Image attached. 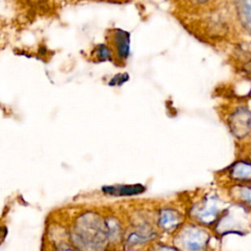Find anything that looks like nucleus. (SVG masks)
Here are the masks:
<instances>
[{"label": "nucleus", "instance_id": "f257e3e1", "mask_svg": "<svg viewBox=\"0 0 251 251\" xmlns=\"http://www.w3.org/2000/svg\"><path fill=\"white\" fill-rule=\"evenodd\" d=\"M74 242L85 251H101L108 239L106 223L94 213H85L76 220Z\"/></svg>", "mask_w": 251, "mask_h": 251}, {"label": "nucleus", "instance_id": "f03ea898", "mask_svg": "<svg viewBox=\"0 0 251 251\" xmlns=\"http://www.w3.org/2000/svg\"><path fill=\"white\" fill-rule=\"evenodd\" d=\"M209 241V234L194 226L184 227L177 236V243L184 251H203Z\"/></svg>", "mask_w": 251, "mask_h": 251}, {"label": "nucleus", "instance_id": "7ed1b4c3", "mask_svg": "<svg viewBox=\"0 0 251 251\" xmlns=\"http://www.w3.org/2000/svg\"><path fill=\"white\" fill-rule=\"evenodd\" d=\"M229 126L235 136H245L251 129V113L246 109L237 110L229 119Z\"/></svg>", "mask_w": 251, "mask_h": 251}, {"label": "nucleus", "instance_id": "20e7f679", "mask_svg": "<svg viewBox=\"0 0 251 251\" xmlns=\"http://www.w3.org/2000/svg\"><path fill=\"white\" fill-rule=\"evenodd\" d=\"M193 213L199 222L205 225H210L217 221L220 215V208L218 202L214 198H209L206 199L203 204L197 207Z\"/></svg>", "mask_w": 251, "mask_h": 251}, {"label": "nucleus", "instance_id": "39448f33", "mask_svg": "<svg viewBox=\"0 0 251 251\" xmlns=\"http://www.w3.org/2000/svg\"><path fill=\"white\" fill-rule=\"evenodd\" d=\"M181 223V215L173 209H163L160 211L158 218V225L160 228L171 232L175 230Z\"/></svg>", "mask_w": 251, "mask_h": 251}, {"label": "nucleus", "instance_id": "423d86ee", "mask_svg": "<svg viewBox=\"0 0 251 251\" xmlns=\"http://www.w3.org/2000/svg\"><path fill=\"white\" fill-rule=\"evenodd\" d=\"M145 187L141 184L132 185H114V186H104L103 191L106 194L112 196H131L135 194L142 193Z\"/></svg>", "mask_w": 251, "mask_h": 251}, {"label": "nucleus", "instance_id": "0eeeda50", "mask_svg": "<svg viewBox=\"0 0 251 251\" xmlns=\"http://www.w3.org/2000/svg\"><path fill=\"white\" fill-rule=\"evenodd\" d=\"M154 237H155V232L150 227L143 226L141 227H138L137 230H134L130 234H128L126 245L127 247H132V246L144 243L148 240H151Z\"/></svg>", "mask_w": 251, "mask_h": 251}, {"label": "nucleus", "instance_id": "6e6552de", "mask_svg": "<svg viewBox=\"0 0 251 251\" xmlns=\"http://www.w3.org/2000/svg\"><path fill=\"white\" fill-rule=\"evenodd\" d=\"M230 176L239 181H249L251 180V163L248 162H237L235 163L229 172Z\"/></svg>", "mask_w": 251, "mask_h": 251}, {"label": "nucleus", "instance_id": "1a4fd4ad", "mask_svg": "<svg viewBox=\"0 0 251 251\" xmlns=\"http://www.w3.org/2000/svg\"><path fill=\"white\" fill-rule=\"evenodd\" d=\"M236 7L242 25L251 30V0H236Z\"/></svg>", "mask_w": 251, "mask_h": 251}, {"label": "nucleus", "instance_id": "9d476101", "mask_svg": "<svg viewBox=\"0 0 251 251\" xmlns=\"http://www.w3.org/2000/svg\"><path fill=\"white\" fill-rule=\"evenodd\" d=\"M115 44L117 46V51L120 56L123 58H126L129 50V38L128 34L123 30H117L115 34Z\"/></svg>", "mask_w": 251, "mask_h": 251}, {"label": "nucleus", "instance_id": "9b49d317", "mask_svg": "<svg viewBox=\"0 0 251 251\" xmlns=\"http://www.w3.org/2000/svg\"><path fill=\"white\" fill-rule=\"evenodd\" d=\"M105 223L108 232V239L112 241L118 240L122 234V226L120 222L115 218H108L105 220Z\"/></svg>", "mask_w": 251, "mask_h": 251}, {"label": "nucleus", "instance_id": "f8f14e48", "mask_svg": "<svg viewBox=\"0 0 251 251\" xmlns=\"http://www.w3.org/2000/svg\"><path fill=\"white\" fill-rule=\"evenodd\" d=\"M235 195L236 198L239 199L242 203L251 207V187L247 186H240L235 187Z\"/></svg>", "mask_w": 251, "mask_h": 251}, {"label": "nucleus", "instance_id": "ddd939ff", "mask_svg": "<svg viewBox=\"0 0 251 251\" xmlns=\"http://www.w3.org/2000/svg\"><path fill=\"white\" fill-rule=\"evenodd\" d=\"M96 52H97V58H99L100 60H108L111 58L110 50L108 49V47L104 45H100Z\"/></svg>", "mask_w": 251, "mask_h": 251}, {"label": "nucleus", "instance_id": "4468645a", "mask_svg": "<svg viewBox=\"0 0 251 251\" xmlns=\"http://www.w3.org/2000/svg\"><path fill=\"white\" fill-rule=\"evenodd\" d=\"M127 75H126V74H124V75H122V74H119V75H117L115 77H113L112 78V80L110 81V84H118V85H120V84H122V83H124L126 80H127Z\"/></svg>", "mask_w": 251, "mask_h": 251}, {"label": "nucleus", "instance_id": "2eb2a0df", "mask_svg": "<svg viewBox=\"0 0 251 251\" xmlns=\"http://www.w3.org/2000/svg\"><path fill=\"white\" fill-rule=\"evenodd\" d=\"M152 251H178L174 247L171 246H167V245H163V244H157L155 246H153Z\"/></svg>", "mask_w": 251, "mask_h": 251}, {"label": "nucleus", "instance_id": "dca6fc26", "mask_svg": "<svg viewBox=\"0 0 251 251\" xmlns=\"http://www.w3.org/2000/svg\"><path fill=\"white\" fill-rule=\"evenodd\" d=\"M6 236V228L3 226H0V243L5 239Z\"/></svg>", "mask_w": 251, "mask_h": 251}, {"label": "nucleus", "instance_id": "f3484780", "mask_svg": "<svg viewBox=\"0 0 251 251\" xmlns=\"http://www.w3.org/2000/svg\"><path fill=\"white\" fill-rule=\"evenodd\" d=\"M245 69H246V71L248 72V73H250L251 74V61L245 66Z\"/></svg>", "mask_w": 251, "mask_h": 251}, {"label": "nucleus", "instance_id": "a211bd4d", "mask_svg": "<svg viewBox=\"0 0 251 251\" xmlns=\"http://www.w3.org/2000/svg\"><path fill=\"white\" fill-rule=\"evenodd\" d=\"M57 251H75V250H73V249H69V248H67V249H59V250H57Z\"/></svg>", "mask_w": 251, "mask_h": 251}]
</instances>
